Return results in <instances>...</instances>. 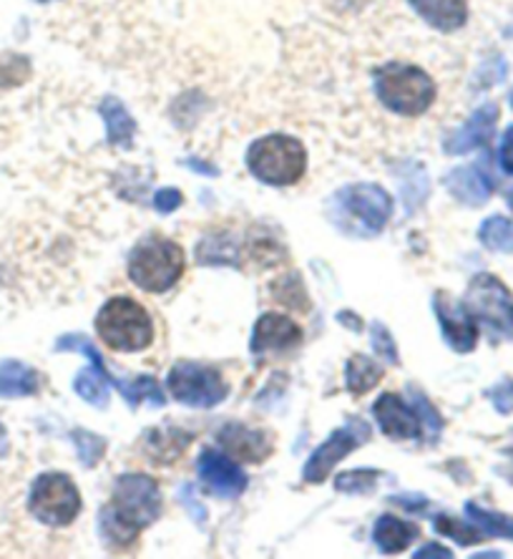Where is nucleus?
<instances>
[{
    "label": "nucleus",
    "mask_w": 513,
    "mask_h": 559,
    "mask_svg": "<svg viewBox=\"0 0 513 559\" xmlns=\"http://www.w3.org/2000/svg\"><path fill=\"white\" fill-rule=\"evenodd\" d=\"M217 443L225 449V454L244 464L267 462L275 451V436L264 429L229 421L217 431Z\"/></svg>",
    "instance_id": "4468645a"
},
{
    "label": "nucleus",
    "mask_w": 513,
    "mask_h": 559,
    "mask_svg": "<svg viewBox=\"0 0 513 559\" xmlns=\"http://www.w3.org/2000/svg\"><path fill=\"white\" fill-rule=\"evenodd\" d=\"M196 260L202 265H235L237 262V245L231 235H212L196 248Z\"/></svg>",
    "instance_id": "cd10ccee"
},
{
    "label": "nucleus",
    "mask_w": 513,
    "mask_h": 559,
    "mask_svg": "<svg viewBox=\"0 0 513 559\" xmlns=\"http://www.w3.org/2000/svg\"><path fill=\"white\" fill-rule=\"evenodd\" d=\"M375 96L391 114L416 119L433 106L438 86L420 66L385 63L375 73Z\"/></svg>",
    "instance_id": "f257e3e1"
},
{
    "label": "nucleus",
    "mask_w": 513,
    "mask_h": 559,
    "mask_svg": "<svg viewBox=\"0 0 513 559\" xmlns=\"http://www.w3.org/2000/svg\"><path fill=\"white\" fill-rule=\"evenodd\" d=\"M410 5L430 28L441 33H456L468 23V0H410Z\"/></svg>",
    "instance_id": "6ab92c4d"
},
{
    "label": "nucleus",
    "mask_w": 513,
    "mask_h": 559,
    "mask_svg": "<svg viewBox=\"0 0 513 559\" xmlns=\"http://www.w3.org/2000/svg\"><path fill=\"white\" fill-rule=\"evenodd\" d=\"M171 399L189 408H214L229 396V385L219 371L196 364H177L167 376Z\"/></svg>",
    "instance_id": "1a4fd4ad"
},
{
    "label": "nucleus",
    "mask_w": 513,
    "mask_h": 559,
    "mask_svg": "<svg viewBox=\"0 0 513 559\" xmlns=\"http://www.w3.org/2000/svg\"><path fill=\"white\" fill-rule=\"evenodd\" d=\"M380 479L378 468H355V472L337 474L335 489L345 491V495H358V491H370Z\"/></svg>",
    "instance_id": "7c9ffc66"
},
{
    "label": "nucleus",
    "mask_w": 513,
    "mask_h": 559,
    "mask_svg": "<svg viewBox=\"0 0 513 559\" xmlns=\"http://www.w3.org/2000/svg\"><path fill=\"white\" fill-rule=\"evenodd\" d=\"M96 333L116 353H142L154 343V320L142 302L119 295L98 310Z\"/></svg>",
    "instance_id": "7ed1b4c3"
},
{
    "label": "nucleus",
    "mask_w": 513,
    "mask_h": 559,
    "mask_svg": "<svg viewBox=\"0 0 513 559\" xmlns=\"http://www.w3.org/2000/svg\"><path fill=\"white\" fill-rule=\"evenodd\" d=\"M337 323L345 325L347 331H353V333H360L362 331V318L358 316V312H353V310L337 312Z\"/></svg>",
    "instance_id": "58836bf2"
},
{
    "label": "nucleus",
    "mask_w": 513,
    "mask_h": 559,
    "mask_svg": "<svg viewBox=\"0 0 513 559\" xmlns=\"http://www.w3.org/2000/svg\"><path fill=\"white\" fill-rule=\"evenodd\" d=\"M8 451H11V441H8V431H5V426L0 424V459L8 456Z\"/></svg>",
    "instance_id": "a19ab883"
},
{
    "label": "nucleus",
    "mask_w": 513,
    "mask_h": 559,
    "mask_svg": "<svg viewBox=\"0 0 513 559\" xmlns=\"http://www.w3.org/2000/svg\"><path fill=\"white\" fill-rule=\"evenodd\" d=\"M179 501H181V507H187L189 516H192L196 524H202V527H204V524H206V509H204L202 501H196L192 497V487H189V484H184V487H181Z\"/></svg>",
    "instance_id": "f704fd0d"
},
{
    "label": "nucleus",
    "mask_w": 513,
    "mask_h": 559,
    "mask_svg": "<svg viewBox=\"0 0 513 559\" xmlns=\"http://www.w3.org/2000/svg\"><path fill=\"white\" fill-rule=\"evenodd\" d=\"M499 106L496 104H484L474 117H470L466 124H463L456 134L445 139V152L449 154H466L474 152L478 146H486L491 142L496 124H499Z\"/></svg>",
    "instance_id": "a211bd4d"
},
{
    "label": "nucleus",
    "mask_w": 513,
    "mask_h": 559,
    "mask_svg": "<svg viewBox=\"0 0 513 559\" xmlns=\"http://www.w3.org/2000/svg\"><path fill=\"white\" fill-rule=\"evenodd\" d=\"M337 202L350 215L368 227L370 233H380L393 215V197L378 185H350L337 194Z\"/></svg>",
    "instance_id": "9b49d317"
},
{
    "label": "nucleus",
    "mask_w": 513,
    "mask_h": 559,
    "mask_svg": "<svg viewBox=\"0 0 513 559\" xmlns=\"http://www.w3.org/2000/svg\"><path fill=\"white\" fill-rule=\"evenodd\" d=\"M466 514L468 520L481 530L484 537H501L513 542V516L491 512V509L478 507L476 501H466Z\"/></svg>",
    "instance_id": "393cba45"
},
{
    "label": "nucleus",
    "mask_w": 513,
    "mask_h": 559,
    "mask_svg": "<svg viewBox=\"0 0 513 559\" xmlns=\"http://www.w3.org/2000/svg\"><path fill=\"white\" fill-rule=\"evenodd\" d=\"M56 350L58 353H65V350H73V353H81V356H86L91 360V366L96 368V371H102L106 381H109L116 391L121 393L123 401L131 408H139L148 401V404L154 406H164L167 404V396H164V391L159 389V381L152 376H136L131 378V381H121V378H116L109 366H106V360L102 358V353L96 350V345L91 343L88 335H81V333H69V335H61V338L56 341Z\"/></svg>",
    "instance_id": "6e6552de"
},
{
    "label": "nucleus",
    "mask_w": 513,
    "mask_h": 559,
    "mask_svg": "<svg viewBox=\"0 0 513 559\" xmlns=\"http://www.w3.org/2000/svg\"><path fill=\"white\" fill-rule=\"evenodd\" d=\"M410 396H413V401H416V414L420 418V424H423L433 436L441 433L443 418H441V414H438V408L426 399V393L410 389Z\"/></svg>",
    "instance_id": "473e14b6"
},
{
    "label": "nucleus",
    "mask_w": 513,
    "mask_h": 559,
    "mask_svg": "<svg viewBox=\"0 0 513 559\" xmlns=\"http://www.w3.org/2000/svg\"><path fill=\"white\" fill-rule=\"evenodd\" d=\"M416 559H428V557H438V559H451L453 552L451 549H445L441 545H426L423 549H418L416 555H413Z\"/></svg>",
    "instance_id": "ea45409f"
},
{
    "label": "nucleus",
    "mask_w": 513,
    "mask_h": 559,
    "mask_svg": "<svg viewBox=\"0 0 513 559\" xmlns=\"http://www.w3.org/2000/svg\"><path fill=\"white\" fill-rule=\"evenodd\" d=\"M247 169L262 185L293 187L308 171V150L289 134H267L247 150Z\"/></svg>",
    "instance_id": "f03ea898"
},
{
    "label": "nucleus",
    "mask_w": 513,
    "mask_h": 559,
    "mask_svg": "<svg viewBox=\"0 0 513 559\" xmlns=\"http://www.w3.org/2000/svg\"><path fill=\"white\" fill-rule=\"evenodd\" d=\"M445 187L466 207H481L493 194V179L488 175L484 164H468V167L453 169L445 177Z\"/></svg>",
    "instance_id": "f3484780"
},
{
    "label": "nucleus",
    "mask_w": 513,
    "mask_h": 559,
    "mask_svg": "<svg viewBox=\"0 0 513 559\" xmlns=\"http://www.w3.org/2000/svg\"><path fill=\"white\" fill-rule=\"evenodd\" d=\"M109 381H106L102 371H96L94 366L79 371L76 378H73V391L79 393L86 404L96 406V408H106L109 406Z\"/></svg>",
    "instance_id": "a878e982"
},
{
    "label": "nucleus",
    "mask_w": 513,
    "mask_h": 559,
    "mask_svg": "<svg viewBox=\"0 0 513 559\" xmlns=\"http://www.w3.org/2000/svg\"><path fill=\"white\" fill-rule=\"evenodd\" d=\"M102 119L106 121V136H109V144L121 146V150H129L134 144V134H136V121L131 119V114L127 111L119 98H104L102 109Z\"/></svg>",
    "instance_id": "5701e85b"
},
{
    "label": "nucleus",
    "mask_w": 513,
    "mask_h": 559,
    "mask_svg": "<svg viewBox=\"0 0 513 559\" xmlns=\"http://www.w3.org/2000/svg\"><path fill=\"white\" fill-rule=\"evenodd\" d=\"M372 416L387 439L393 441H410L420 436V418L416 408H410L398 393H383L372 406Z\"/></svg>",
    "instance_id": "dca6fc26"
},
{
    "label": "nucleus",
    "mask_w": 513,
    "mask_h": 559,
    "mask_svg": "<svg viewBox=\"0 0 513 559\" xmlns=\"http://www.w3.org/2000/svg\"><path fill=\"white\" fill-rule=\"evenodd\" d=\"M478 240L493 252H513V222L503 215H491L478 227Z\"/></svg>",
    "instance_id": "bb28decb"
},
{
    "label": "nucleus",
    "mask_w": 513,
    "mask_h": 559,
    "mask_svg": "<svg viewBox=\"0 0 513 559\" xmlns=\"http://www.w3.org/2000/svg\"><path fill=\"white\" fill-rule=\"evenodd\" d=\"M36 3H53V0H36Z\"/></svg>",
    "instance_id": "37998d69"
},
{
    "label": "nucleus",
    "mask_w": 513,
    "mask_h": 559,
    "mask_svg": "<svg viewBox=\"0 0 513 559\" xmlns=\"http://www.w3.org/2000/svg\"><path fill=\"white\" fill-rule=\"evenodd\" d=\"M194 436L181 429H148L142 439L144 454L156 464H171L174 459L184 454Z\"/></svg>",
    "instance_id": "412c9836"
},
{
    "label": "nucleus",
    "mask_w": 513,
    "mask_h": 559,
    "mask_svg": "<svg viewBox=\"0 0 513 559\" xmlns=\"http://www.w3.org/2000/svg\"><path fill=\"white\" fill-rule=\"evenodd\" d=\"M71 441L73 447H76L79 462L86 468H94L106 456V439L94 431H86V429L71 431Z\"/></svg>",
    "instance_id": "c85d7f7f"
},
{
    "label": "nucleus",
    "mask_w": 513,
    "mask_h": 559,
    "mask_svg": "<svg viewBox=\"0 0 513 559\" xmlns=\"http://www.w3.org/2000/svg\"><path fill=\"white\" fill-rule=\"evenodd\" d=\"M302 343V331L293 318L283 312H264L254 323L250 348L254 356H270V353H287Z\"/></svg>",
    "instance_id": "2eb2a0df"
},
{
    "label": "nucleus",
    "mask_w": 513,
    "mask_h": 559,
    "mask_svg": "<svg viewBox=\"0 0 513 559\" xmlns=\"http://www.w3.org/2000/svg\"><path fill=\"white\" fill-rule=\"evenodd\" d=\"M433 312L441 325L443 341L456 353H470L478 345V323L463 300L456 302L449 293H436Z\"/></svg>",
    "instance_id": "ddd939ff"
},
{
    "label": "nucleus",
    "mask_w": 513,
    "mask_h": 559,
    "mask_svg": "<svg viewBox=\"0 0 513 559\" xmlns=\"http://www.w3.org/2000/svg\"><path fill=\"white\" fill-rule=\"evenodd\" d=\"M393 504H398L403 509H408V512H420L418 507H426L428 499L420 497V495H403V497H391Z\"/></svg>",
    "instance_id": "4c0bfd02"
},
{
    "label": "nucleus",
    "mask_w": 513,
    "mask_h": 559,
    "mask_svg": "<svg viewBox=\"0 0 513 559\" xmlns=\"http://www.w3.org/2000/svg\"><path fill=\"white\" fill-rule=\"evenodd\" d=\"M370 341H372V348H375V353L385 360V364H391V366H398L401 364L398 343H395L391 331H387L383 323H372Z\"/></svg>",
    "instance_id": "2f4dec72"
},
{
    "label": "nucleus",
    "mask_w": 513,
    "mask_h": 559,
    "mask_svg": "<svg viewBox=\"0 0 513 559\" xmlns=\"http://www.w3.org/2000/svg\"><path fill=\"white\" fill-rule=\"evenodd\" d=\"M420 537V527L413 522L398 520L393 514H383L372 530V542L383 555H401Z\"/></svg>",
    "instance_id": "aec40b11"
},
{
    "label": "nucleus",
    "mask_w": 513,
    "mask_h": 559,
    "mask_svg": "<svg viewBox=\"0 0 513 559\" xmlns=\"http://www.w3.org/2000/svg\"><path fill=\"white\" fill-rule=\"evenodd\" d=\"M184 250L167 237L152 235L129 254V280L144 293H167L184 275Z\"/></svg>",
    "instance_id": "20e7f679"
},
{
    "label": "nucleus",
    "mask_w": 513,
    "mask_h": 559,
    "mask_svg": "<svg viewBox=\"0 0 513 559\" xmlns=\"http://www.w3.org/2000/svg\"><path fill=\"white\" fill-rule=\"evenodd\" d=\"M370 439V426L362 418H353L350 424L343 429H335L312 451L308 464L302 468V479L308 484H322L333 474V468L343 462L345 456H350L360 443Z\"/></svg>",
    "instance_id": "9d476101"
},
{
    "label": "nucleus",
    "mask_w": 513,
    "mask_h": 559,
    "mask_svg": "<svg viewBox=\"0 0 513 559\" xmlns=\"http://www.w3.org/2000/svg\"><path fill=\"white\" fill-rule=\"evenodd\" d=\"M28 509L46 527H69L81 514V495L69 474L46 472L36 476L28 495Z\"/></svg>",
    "instance_id": "423d86ee"
},
{
    "label": "nucleus",
    "mask_w": 513,
    "mask_h": 559,
    "mask_svg": "<svg viewBox=\"0 0 513 559\" xmlns=\"http://www.w3.org/2000/svg\"><path fill=\"white\" fill-rule=\"evenodd\" d=\"M109 512L116 522L131 532H142L154 524L162 514V491L154 476L148 474H121L114 484Z\"/></svg>",
    "instance_id": "39448f33"
},
{
    "label": "nucleus",
    "mask_w": 513,
    "mask_h": 559,
    "mask_svg": "<svg viewBox=\"0 0 513 559\" xmlns=\"http://www.w3.org/2000/svg\"><path fill=\"white\" fill-rule=\"evenodd\" d=\"M499 164H501V169L506 171V175L513 177V127H509L506 134H503V139H501Z\"/></svg>",
    "instance_id": "e433bc0d"
},
{
    "label": "nucleus",
    "mask_w": 513,
    "mask_h": 559,
    "mask_svg": "<svg viewBox=\"0 0 513 559\" xmlns=\"http://www.w3.org/2000/svg\"><path fill=\"white\" fill-rule=\"evenodd\" d=\"M40 389V376L21 360H3L0 364V399H26L36 396Z\"/></svg>",
    "instance_id": "4be33fe9"
},
{
    "label": "nucleus",
    "mask_w": 513,
    "mask_h": 559,
    "mask_svg": "<svg viewBox=\"0 0 513 559\" xmlns=\"http://www.w3.org/2000/svg\"><path fill=\"white\" fill-rule=\"evenodd\" d=\"M511 104H513V92H511Z\"/></svg>",
    "instance_id": "c03bdc74"
},
{
    "label": "nucleus",
    "mask_w": 513,
    "mask_h": 559,
    "mask_svg": "<svg viewBox=\"0 0 513 559\" xmlns=\"http://www.w3.org/2000/svg\"><path fill=\"white\" fill-rule=\"evenodd\" d=\"M196 474L206 489L219 499H237L244 495L250 476H247L229 454L217 449H204L196 459Z\"/></svg>",
    "instance_id": "f8f14e48"
},
{
    "label": "nucleus",
    "mask_w": 513,
    "mask_h": 559,
    "mask_svg": "<svg viewBox=\"0 0 513 559\" xmlns=\"http://www.w3.org/2000/svg\"><path fill=\"white\" fill-rule=\"evenodd\" d=\"M383 366H380L378 360H372L370 356H362V353L353 356L345 366V385L353 396H366L368 391H372L380 381H383Z\"/></svg>",
    "instance_id": "b1692460"
},
{
    "label": "nucleus",
    "mask_w": 513,
    "mask_h": 559,
    "mask_svg": "<svg viewBox=\"0 0 513 559\" xmlns=\"http://www.w3.org/2000/svg\"><path fill=\"white\" fill-rule=\"evenodd\" d=\"M433 524H436V532H441L443 537H451L453 542H458L461 547L478 545V542L484 539L481 530H478L474 522L463 524V522L456 520V516H451V514H438L436 520H433Z\"/></svg>",
    "instance_id": "c756f323"
},
{
    "label": "nucleus",
    "mask_w": 513,
    "mask_h": 559,
    "mask_svg": "<svg viewBox=\"0 0 513 559\" xmlns=\"http://www.w3.org/2000/svg\"><path fill=\"white\" fill-rule=\"evenodd\" d=\"M488 399L493 401L499 414H513V378H503L499 385H493L488 391Z\"/></svg>",
    "instance_id": "72a5a7b5"
},
{
    "label": "nucleus",
    "mask_w": 513,
    "mask_h": 559,
    "mask_svg": "<svg viewBox=\"0 0 513 559\" xmlns=\"http://www.w3.org/2000/svg\"><path fill=\"white\" fill-rule=\"evenodd\" d=\"M179 204H181V192L174 187H164L154 194V207L159 210L162 215H169V212L179 210Z\"/></svg>",
    "instance_id": "c9c22d12"
},
{
    "label": "nucleus",
    "mask_w": 513,
    "mask_h": 559,
    "mask_svg": "<svg viewBox=\"0 0 513 559\" xmlns=\"http://www.w3.org/2000/svg\"><path fill=\"white\" fill-rule=\"evenodd\" d=\"M506 202H509V207L513 210V189H509V192H506Z\"/></svg>",
    "instance_id": "79ce46f5"
},
{
    "label": "nucleus",
    "mask_w": 513,
    "mask_h": 559,
    "mask_svg": "<svg viewBox=\"0 0 513 559\" xmlns=\"http://www.w3.org/2000/svg\"><path fill=\"white\" fill-rule=\"evenodd\" d=\"M463 306L476 323L491 328L496 338L513 341V293L499 277L491 273L476 275L463 295Z\"/></svg>",
    "instance_id": "0eeeda50"
}]
</instances>
